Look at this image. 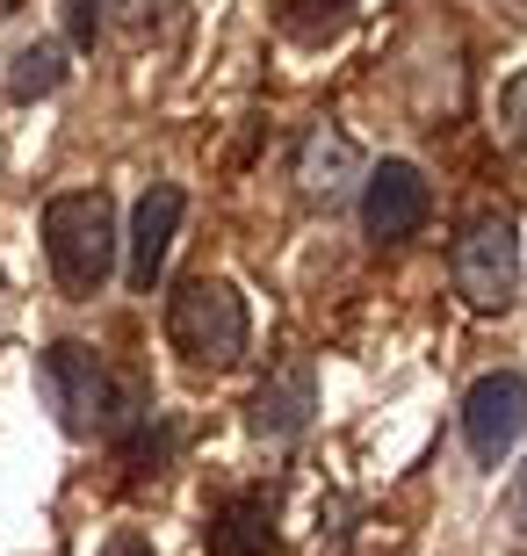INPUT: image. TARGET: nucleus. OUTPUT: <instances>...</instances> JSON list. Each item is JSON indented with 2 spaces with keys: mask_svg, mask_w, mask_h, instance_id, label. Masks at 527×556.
<instances>
[{
  "mask_svg": "<svg viewBox=\"0 0 527 556\" xmlns=\"http://www.w3.org/2000/svg\"><path fill=\"white\" fill-rule=\"evenodd\" d=\"M210 556H275V492H231L210 514Z\"/></svg>",
  "mask_w": 527,
  "mask_h": 556,
  "instance_id": "nucleus-10",
  "label": "nucleus"
},
{
  "mask_svg": "<svg viewBox=\"0 0 527 556\" xmlns=\"http://www.w3.org/2000/svg\"><path fill=\"white\" fill-rule=\"evenodd\" d=\"M499 124H506V138L527 152V73H513L506 94H499Z\"/></svg>",
  "mask_w": 527,
  "mask_h": 556,
  "instance_id": "nucleus-14",
  "label": "nucleus"
},
{
  "mask_svg": "<svg viewBox=\"0 0 527 556\" xmlns=\"http://www.w3.org/2000/svg\"><path fill=\"white\" fill-rule=\"evenodd\" d=\"M426 210H434V188H426V174L412 160L368 166V181H362V231L376 239V247L412 239V231L426 225Z\"/></svg>",
  "mask_w": 527,
  "mask_h": 556,
  "instance_id": "nucleus-6",
  "label": "nucleus"
},
{
  "mask_svg": "<svg viewBox=\"0 0 527 556\" xmlns=\"http://www.w3.org/2000/svg\"><path fill=\"white\" fill-rule=\"evenodd\" d=\"M102 556H152V542L138 535V528H116V535H109V549Z\"/></svg>",
  "mask_w": 527,
  "mask_h": 556,
  "instance_id": "nucleus-16",
  "label": "nucleus"
},
{
  "mask_svg": "<svg viewBox=\"0 0 527 556\" xmlns=\"http://www.w3.org/2000/svg\"><path fill=\"white\" fill-rule=\"evenodd\" d=\"M527 433V376L499 369V376H477L463 391V441L469 455L485 463V470H499L513 448H520Z\"/></svg>",
  "mask_w": 527,
  "mask_h": 556,
  "instance_id": "nucleus-4",
  "label": "nucleus"
},
{
  "mask_svg": "<svg viewBox=\"0 0 527 556\" xmlns=\"http://www.w3.org/2000/svg\"><path fill=\"white\" fill-rule=\"evenodd\" d=\"M102 29H109V0H65V37L80 43V51H95Z\"/></svg>",
  "mask_w": 527,
  "mask_h": 556,
  "instance_id": "nucleus-13",
  "label": "nucleus"
},
{
  "mask_svg": "<svg viewBox=\"0 0 527 556\" xmlns=\"http://www.w3.org/2000/svg\"><path fill=\"white\" fill-rule=\"evenodd\" d=\"M15 8H22V0H0V15H15Z\"/></svg>",
  "mask_w": 527,
  "mask_h": 556,
  "instance_id": "nucleus-17",
  "label": "nucleus"
},
{
  "mask_svg": "<svg viewBox=\"0 0 527 556\" xmlns=\"http://www.w3.org/2000/svg\"><path fill=\"white\" fill-rule=\"evenodd\" d=\"M43 253H51L65 296H95L116 275V210L102 188H73L43 203Z\"/></svg>",
  "mask_w": 527,
  "mask_h": 556,
  "instance_id": "nucleus-1",
  "label": "nucleus"
},
{
  "mask_svg": "<svg viewBox=\"0 0 527 556\" xmlns=\"http://www.w3.org/2000/svg\"><path fill=\"white\" fill-rule=\"evenodd\" d=\"M455 296L469 311H506L520 296V239L506 217H477L455 239Z\"/></svg>",
  "mask_w": 527,
  "mask_h": 556,
  "instance_id": "nucleus-3",
  "label": "nucleus"
},
{
  "mask_svg": "<svg viewBox=\"0 0 527 556\" xmlns=\"http://www.w3.org/2000/svg\"><path fill=\"white\" fill-rule=\"evenodd\" d=\"M311 413H318V376H311L304 354H289L283 369H275L261 391H253V405H246V427H253V441H267V448H289V441H304Z\"/></svg>",
  "mask_w": 527,
  "mask_h": 556,
  "instance_id": "nucleus-8",
  "label": "nucleus"
},
{
  "mask_svg": "<svg viewBox=\"0 0 527 556\" xmlns=\"http://www.w3.org/2000/svg\"><path fill=\"white\" fill-rule=\"evenodd\" d=\"M59 80H65V43H29V51H15V65H8V94H15V102L59 94Z\"/></svg>",
  "mask_w": 527,
  "mask_h": 556,
  "instance_id": "nucleus-12",
  "label": "nucleus"
},
{
  "mask_svg": "<svg viewBox=\"0 0 527 556\" xmlns=\"http://www.w3.org/2000/svg\"><path fill=\"white\" fill-rule=\"evenodd\" d=\"M181 188L152 181L138 195V217H130V289H152L166 275V253H174V231H181Z\"/></svg>",
  "mask_w": 527,
  "mask_h": 556,
  "instance_id": "nucleus-9",
  "label": "nucleus"
},
{
  "mask_svg": "<svg viewBox=\"0 0 527 556\" xmlns=\"http://www.w3.org/2000/svg\"><path fill=\"white\" fill-rule=\"evenodd\" d=\"M289 181H297L304 203H340V195H354V188L368 181V160H362V144L347 138L340 124H311L304 138H297Z\"/></svg>",
  "mask_w": 527,
  "mask_h": 556,
  "instance_id": "nucleus-7",
  "label": "nucleus"
},
{
  "mask_svg": "<svg viewBox=\"0 0 527 556\" xmlns=\"http://www.w3.org/2000/svg\"><path fill=\"white\" fill-rule=\"evenodd\" d=\"M246 296L224 275H188L166 296V340L174 354H188L196 369H231L246 362Z\"/></svg>",
  "mask_w": 527,
  "mask_h": 556,
  "instance_id": "nucleus-2",
  "label": "nucleus"
},
{
  "mask_svg": "<svg viewBox=\"0 0 527 556\" xmlns=\"http://www.w3.org/2000/svg\"><path fill=\"white\" fill-rule=\"evenodd\" d=\"M43 391H51V405H59L65 433H102L109 427V391H116V376L102 369V354L87 348V340H59V348L43 354Z\"/></svg>",
  "mask_w": 527,
  "mask_h": 556,
  "instance_id": "nucleus-5",
  "label": "nucleus"
},
{
  "mask_svg": "<svg viewBox=\"0 0 527 556\" xmlns=\"http://www.w3.org/2000/svg\"><path fill=\"white\" fill-rule=\"evenodd\" d=\"M506 514H513V535H527V463L513 470V498H506Z\"/></svg>",
  "mask_w": 527,
  "mask_h": 556,
  "instance_id": "nucleus-15",
  "label": "nucleus"
},
{
  "mask_svg": "<svg viewBox=\"0 0 527 556\" xmlns=\"http://www.w3.org/2000/svg\"><path fill=\"white\" fill-rule=\"evenodd\" d=\"M275 29H283L289 43H332L354 29V0H275Z\"/></svg>",
  "mask_w": 527,
  "mask_h": 556,
  "instance_id": "nucleus-11",
  "label": "nucleus"
}]
</instances>
